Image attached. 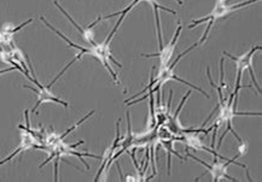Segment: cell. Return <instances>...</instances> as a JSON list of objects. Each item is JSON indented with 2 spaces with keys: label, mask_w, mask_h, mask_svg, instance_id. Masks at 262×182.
I'll return each instance as SVG.
<instances>
[{
  "label": "cell",
  "mask_w": 262,
  "mask_h": 182,
  "mask_svg": "<svg viewBox=\"0 0 262 182\" xmlns=\"http://www.w3.org/2000/svg\"><path fill=\"white\" fill-rule=\"evenodd\" d=\"M40 19H41V21L43 22V25H45L46 27H49L50 29L52 30L53 33H55V34H57L58 36H60V38H62L63 40H64V41L68 43V45L70 46V47H74V49H76V50H79V55H76L75 56V58H74L72 62H70L68 65H66L64 66V69L62 70V72H60L58 75H57L56 77H55V80L52 81L51 83H50V85L48 86L49 88H51L52 87V85L53 83L56 82L57 80L59 79L60 76L63 75V74H64L67 70H68L70 66L73 65L74 63L76 62V60H79V59H81L83 56L85 55H89V56H92V57H95L96 59H98L100 63L103 64L104 66H105V68L107 69V72H109V74L110 75H112V77H113V80L115 81V82L117 83V85H120V81H119V76H117V74L114 72L113 70V68H112V65H110L109 64V62H113L114 64H116L117 66H119V68H122V64H121L119 60L117 59H115L114 58V56L112 55V51H110V42H112V39L114 38V35H115V33L117 32V29L115 28V27H114V29H113V32L110 33L109 35H107V38L104 40L103 42H99V43H95V45H91V46H89V47H82V46H80V45H76V43H74L72 40L70 39H68L67 38V36L64 35V34H62V33L60 32H58V30H57L55 27H53L52 25H50V23L46 21V18L45 17H40Z\"/></svg>",
  "instance_id": "cell-1"
},
{
  "label": "cell",
  "mask_w": 262,
  "mask_h": 182,
  "mask_svg": "<svg viewBox=\"0 0 262 182\" xmlns=\"http://www.w3.org/2000/svg\"><path fill=\"white\" fill-rule=\"evenodd\" d=\"M33 22V18H29L27 19L25 23H22V25H19L17 27H15L12 25V23H5L4 26L2 27V29H0V43L2 45H8V46H12L13 45V36L17 32H19L22 28H25L27 25H29V23Z\"/></svg>",
  "instance_id": "cell-10"
},
{
  "label": "cell",
  "mask_w": 262,
  "mask_h": 182,
  "mask_svg": "<svg viewBox=\"0 0 262 182\" xmlns=\"http://www.w3.org/2000/svg\"><path fill=\"white\" fill-rule=\"evenodd\" d=\"M22 130H23V134L21 135V144H19V146L16 148V150L13 151V152L10 154L9 157H6L5 160L0 161V165H3L4 163H6V162L12 160L13 157H16L18 153L23 152V151L29 150V148H32V147H36V145L40 144V141L36 139L33 134H30L29 131H27L25 129H22Z\"/></svg>",
  "instance_id": "cell-11"
},
{
  "label": "cell",
  "mask_w": 262,
  "mask_h": 182,
  "mask_svg": "<svg viewBox=\"0 0 262 182\" xmlns=\"http://www.w3.org/2000/svg\"><path fill=\"white\" fill-rule=\"evenodd\" d=\"M207 74H208V79L210 81V85L214 87V88L217 89V93H219V104H217L216 106V110L219 111V113H217L216 119H215V122H214V134H213V141H211V148H214V143H215V136H216V131H217V128L221 124H226V130H225V133L221 135L220 140H219V144H217V148L221 146V144H223V140L225 139V136L227 135L230 131H232V134L234 135V138L242 143V140L239 135L236 133V130L233 129V119L236 116H242V115H244V116H260V112H238L236 107L233 106V100H234V97H233V92L230 94V98H228V102H225L224 99V96H223V92H221V87L220 86H215L213 83V80H211V76H210V70L209 68H207ZM216 110H213L211 111V113L209 115V117H208L206 122L203 123V126H206V124L209 122V120L211 119V115H213L214 111ZM202 126V127H203Z\"/></svg>",
  "instance_id": "cell-2"
},
{
  "label": "cell",
  "mask_w": 262,
  "mask_h": 182,
  "mask_svg": "<svg viewBox=\"0 0 262 182\" xmlns=\"http://www.w3.org/2000/svg\"><path fill=\"white\" fill-rule=\"evenodd\" d=\"M53 4H55V5L57 6V8H58L59 11H62L63 15H64L66 17L68 18L70 22H72V25H73L74 27H75L76 29L79 30L80 34L82 35V38H83V40H85V41H89V42L91 43V45H95L96 42H95V30H93V27H95V26L97 25V23H98L99 21H102V16H99V17L97 18L96 21L93 22V23H91V25H90L89 27H86V28H83V27L79 26L78 23H76L75 21H74V18L72 17V16H70L69 13L67 12L66 10L62 8V6H60V4H59L58 2H57V0H55V2H53Z\"/></svg>",
  "instance_id": "cell-9"
},
{
  "label": "cell",
  "mask_w": 262,
  "mask_h": 182,
  "mask_svg": "<svg viewBox=\"0 0 262 182\" xmlns=\"http://www.w3.org/2000/svg\"><path fill=\"white\" fill-rule=\"evenodd\" d=\"M25 88H29L30 90H33V92H35L36 94H38V102H36L35 106L33 107V112H36L39 109V106L41 105V104H45V103H57L59 104V105L64 106V109H68L69 107V104L64 102V100L59 99L58 97H56L55 94H53L51 90H50L49 87H45V86H40L38 87L39 89L34 88L33 86H23Z\"/></svg>",
  "instance_id": "cell-8"
},
{
  "label": "cell",
  "mask_w": 262,
  "mask_h": 182,
  "mask_svg": "<svg viewBox=\"0 0 262 182\" xmlns=\"http://www.w3.org/2000/svg\"><path fill=\"white\" fill-rule=\"evenodd\" d=\"M228 0H215V4H227Z\"/></svg>",
  "instance_id": "cell-14"
},
{
  "label": "cell",
  "mask_w": 262,
  "mask_h": 182,
  "mask_svg": "<svg viewBox=\"0 0 262 182\" xmlns=\"http://www.w3.org/2000/svg\"><path fill=\"white\" fill-rule=\"evenodd\" d=\"M258 2V0H247V2H243V3H238V4H232V5H228V4H215V6L213 8V10L208 13L207 16H204V17L200 18V19H194L192 21L191 25H189V29H192L193 27H197L198 25H201V23L203 22H208V26L206 28V32H204V34L202 35V38H201L200 41L197 43L198 45H202V43L206 42V40L208 39V36H209V33L211 28H213L214 23L217 21V19H221V18H226L227 16H230L231 13L238 11L239 9H243L245 6L250 5V4H254V3Z\"/></svg>",
  "instance_id": "cell-4"
},
{
  "label": "cell",
  "mask_w": 262,
  "mask_h": 182,
  "mask_svg": "<svg viewBox=\"0 0 262 182\" xmlns=\"http://www.w3.org/2000/svg\"><path fill=\"white\" fill-rule=\"evenodd\" d=\"M139 2H140V3H142V2L147 3V4H149V5L151 6V8H152V10H154V15H155V17H156L157 36H159V46H160V49H161V47H163V41H162V28H161V22H160L161 19H160L159 10H164V11L172 13V15H177V11H173V10L164 8V6L160 5L159 3L156 2V0H139Z\"/></svg>",
  "instance_id": "cell-12"
},
{
  "label": "cell",
  "mask_w": 262,
  "mask_h": 182,
  "mask_svg": "<svg viewBox=\"0 0 262 182\" xmlns=\"http://www.w3.org/2000/svg\"><path fill=\"white\" fill-rule=\"evenodd\" d=\"M15 69H16L15 66H10L9 69H3V70H0V76H2V75H4V74L11 73V72H13V70H15Z\"/></svg>",
  "instance_id": "cell-13"
},
{
  "label": "cell",
  "mask_w": 262,
  "mask_h": 182,
  "mask_svg": "<svg viewBox=\"0 0 262 182\" xmlns=\"http://www.w3.org/2000/svg\"><path fill=\"white\" fill-rule=\"evenodd\" d=\"M181 33V23L178 22V28L176 30V34L173 35L172 40L167 43L164 47H161L160 52L157 53H143L142 57H145V58H152V57H157L160 59V69L166 68L167 65H169L170 59H172V56L174 51H176V46L178 43V40H179Z\"/></svg>",
  "instance_id": "cell-7"
},
{
  "label": "cell",
  "mask_w": 262,
  "mask_h": 182,
  "mask_svg": "<svg viewBox=\"0 0 262 182\" xmlns=\"http://www.w3.org/2000/svg\"><path fill=\"white\" fill-rule=\"evenodd\" d=\"M186 154H187V157L191 158V160L196 161L200 164L204 165V167L207 168V170L210 173L211 180H213L214 182L223 180V178H226V180H230V181H237V178L230 176V175H228V173H227L228 165L232 163V162L225 161V160L219 161V160H217V157L215 156V160L213 161V164H208L204 161L200 160V158H197L196 156H193L192 153H190L189 150H186Z\"/></svg>",
  "instance_id": "cell-6"
},
{
  "label": "cell",
  "mask_w": 262,
  "mask_h": 182,
  "mask_svg": "<svg viewBox=\"0 0 262 182\" xmlns=\"http://www.w3.org/2000/svg\"><path fill=\"white\" fill-rule=\"evenodd\" d=\"M197 46H198V43H194V45L189 47V49H187L186 51L183 52V53H180V55L177 57L176 60H174V62L170 64V65H167L166 68L160 69V72L156 75L155 79H154L152 73H151V80H150L149 85H147L145 88H144V90H142V92H139L138 94H136V96H133L132 98H129V99H127L126 102H125V104H127V105H128V106H132V105H134V104L142 102V100L146 99V98L149 97L150 94H155L156 90H160L161 87H162L163 85H166V83L169 82V81H178V82L184 83V85L189 86L190 88H193V89L198 90V92H201V93L203 94V96H206V98H209V94H207L202 88H200V87L194 86V85H192V83H190V82H187V81L180 79L179 76H177L176 74H174V69H176L177 64L180 62V59L183 58L185 55H187V53H189L191 50H193L194 47H197Z\"/></svg>",
  "instance_id": "cell-3"
},
{
  "label": "cell",
  "mask_w": 262,
  "mask_h": 182,
  "mask_svg": "<svg viewBox=\"0 0 262 182\" xmlns=\"http://www.w3.org/2000/svg\"><path fill=\"white\" fill-rule=\"evenodd\" d=\"M261 49H262L261 46L251 47L249 51L243 53V55H241V56H233V55H231V53H228L226 51L224 52L225 56H227L228 58L232 59L234 64H236L237 77H236V86H234V92H233V97H234L233 106L236 107V109H237V105H238V94H239V89L243 88V87H241V79H242V75H243L245 69L249 70L251 80H253L254 85H255V87H256L257 93H261L260 85H258L256 76H255L254 66H253V57H254L255 53H256L258 50H261Z\"/></svg>",
  "instance_id": "cell-5"
},
{
  "label": "cell",
  "mask_w": 262,
  "mask_h": 182,
  "mask_svg": "<svg viewBox=\"0 0 262 182\" xmlns=\"http://www.w3.org/2000/svg\"><path fill=\"white\" fill-rule=\"evenodd\" d=\"M0 45H2V43H0Z\"/></svg>",
  "instance_id": "cell-15"
}]
</instances>
